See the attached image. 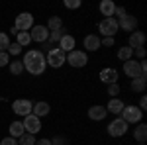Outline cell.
Segmentation results:
<instances>
[{
  "label": "cell",
  "instance_id": "8992f818",
  "mask_svg": "<svg viewBox=\"0 0 147 145\" xmlns=\"http://www.w3.org/2000/svg\"><path fill=\"white\" fill-rule=\"evenodd\" d=\"M98 32H100L102 37H114V35L120 32V28H118V22L114 18H104L98 24Z\"/></svg>",
  "mask_w": 147,
  "mask_h": 145
},
{
  "label": "cell",
  "instance_id": "6da1fadb",
  "mask_svg": "<svg viewBox=\"0 0 147 145\" xmlns=\"http://www.w3.org/2000/svg\"><path fill=\"white\" fill-rule=\"evenodd\" d=\"M22 65H24V71H28V73L34 75V77H39V75L45 73L47 61H45V55H43L41 49H30V51H26V55H24Z\"/></svg>",
  "mask_w": 147,
  "mask_h": 145
},
{
  "label": "cell",
  "instance_id": "d6986e66",
  "mask_svg": "<svg viewBox=\"0 0 147 145\" xmlns=\"http://www.w3.org/2000/svg\"><path fill=\"white\" fill-rule=\"evenodd\" d=\"M98 10L104 18H114V10H116V4H114L112 0H102L100 6H98Z\"/></svg>",
  "mask_w": 147,
  "mask_h": 145
},
{
  "label": "cell",
  "instance_id": "52a82bcc",
  "mask_svg": "<svg viewBox=\"0 0 147 145\" xmlns=\"http://www.w3.org/2000/svg\"><path fill=\"white\" fill-rule=\"evenodd\" d=\"M34 26H35V24H34V14H30V12H22V14L16 16L14 28H16L18 32H30Z\"/></svg>",
  "mask_w": 147,
  "mask_h": 145
},
{
  "label": "cell",
  "instance_id": "ba28073f",
  "mask_svg": "<svg viewBox=\"0 0 147 145\" xmlns=\"http://www.w3.org/2000/svg\"><path fill=\"white\" fill-rule=\"evenodd\" d=\"M32 108H34V102L28 100V98H18V100L12 102L14 114H16V116H22V118L30 116V114H32Z\"/></svg>",
  "mask_w": 147,
  "mask_h": 145
},
{
  "label": "cell",
  "instance_id": "7a4b0ae2",
  "mask_svg": "<svg viewBox=\"0 0 147 145\" xmlns=\"http://www.w3.org/2000/svg\"><path fill=\"white\" fill-rule=\"evenodd\" d=\"M45 61H47V67L61 69L65 63H67V53H65V51H61L59 47H53V49H49V51H47Z\"/></svg>",
  "mask_w": 147,
  "mask_h": 145
},
{
  "label": "cell",
  "instance_id": "f546056e",
  "mask_svg": "<svg viewBox=\"0 0 147 145\" xmlns=\"http://www.w3.org/2000/svg\"><path fill=\"white\" fill-rule=\"evenodd\" d=\"M120 92H122L120 82H116V84H108V94H110V98H118V96H120Z\"/></svg>",
  "mask_w": 147,
  "mask_h": 145
},
{
  "label": "cell",
  "instance_id": "ab89813d",
  "mask_svg": "<svg viewBox=\"0 0 147 145\" xmlns=\"http://www.w3.org/2000/svg\"><path fill=\"white\" fill-rule=\"evenodd\" d=\"M137 108H139L141 112L147 108V98H145V96H141V100H139V106H137Z\"/></svg>",
  "mask_w": 147,
  "mask_h": 145
},
{
  "label": "cell",
  "instance_id": "4dcf8cb0",
  "mask_svg": "<svg viewBox=\"0 0 147 145\" xmlns=\"http://www.w3.org/2000/svg\"><path fill=\"white\" fill-rule=\"evenodd\" d=\"M125 16H127V12H125L124 6H116V10H114V20L120 22V20H124Z\"/></svg>",
  "mask_w": 147,
  "mask_h": 145
},
{
  "label": "cell",
  "instance_id": "836d02e7",
  "mask_svg": "<svg viewBox=\"0 0 147 145\" xmlns=\"http://www.w3.org/2000/svg\"><path fill=\"white\" fill-rule=\"evenodd\" d=\"M51 145H69V141H67L65 135H55V137L51 139Z\"/></svg>",
  "mask_w": 147,
  "mask_h": 145
},
{
  "label": "cell",
  "instance_id": "f35d334b",
  "mask_svg": "<svg viewBox=\"0 0 147 145\" xmlns=\"http://www.w3.org/2000/svg\"><path fill=\"white\" fill-rule=\"evenodd\" d=\"M35 145H51L49 137H41V139H35Z\"/></svg>",
  "mask_w": 147,
  "mask_h": 145
},
{
  "label": "cell",
  "instance_id": "7c38bea8",
  "mask_svg": "<svg viewBox=\"0 0 147 145\" xmlns=\"http://www.w3.org/2000/svg\"><path fill=\"white\" fill-rule=\"evenodd\" d=\"M106 116H108V112H106V106H102V104H94L88 108V120L92 122H102V120H106Z\"/></svg>",
  "mask_w": 147,
  "mask_h": 145
},
{
  "label": "cell",
  "instance_id": "d590c367",
  "mask_svg": "<svg viewBox=\"0 0 147 145\" xmlns=\"http://www.w3.org/2000/svg\"><path fill=\"white\" fill-rule=\"evenodd\" d=\"M0 145H18V139H14V137H4L2 141H0Z\"/></svg>",
  "mask_w": 147,
  "mask_h": 145
},
{
  "label": "cell",
  "instance_id": "9a60e30c",
  "mask_svg": "<svg viewBox=\"0 0 147 145\" xmlns=\"http://www.w3.org/2000/svg\"><path fill=\"white\" fill-rule=\"evenodd\" d=\"M118 28H120L122 32H129V34H131V32H136V30H137V18H136V16H131V14H127L124 20L118 22Z\"/></svg>",
  "mask_w": 147,
  "mask_h": 145
},
{
  "label": "cell",
  "instance_id": "9c48e42d",
  "mask_svg": "<svg viewBox=\"0 0 147 145\" xmlns=\"http://www.w3.org/2000/svg\"><path fill=\"white\" fill-rule=\"evenodd\" d=\"M22 125H24V129H26V134L35 135V134L41 132V118H37V116H34V114H30V116L24 118Z\"/></svg>",
  "mask_w": 147,
  "mask_h": 145
},
{
  "label": "cell",
  "instance_id": "e575fe53",
  "mask_svg": "<svg viewBox=\"0 0 147 145\" xmlns=\"http://www.w3.org/2000/svg\"><path fill=\"white\" fill-rule=\"evenodd\" d=\"M10 65V55L6 51H0V67H8Z\"/></svg>",
  "mask_w": 147,
  "mask_h": 145
},
{
  "label": "cell",
  "instance_id": "d6a6232c",
  "mask_svg": "<svg viewBox=\"0 0 147 145\" xmlns=\"http://www.w3.org/2000/svg\"><path fill=\"white\" fill-rule=\"evenodd\" d=\"M80 6H82L80 0H65V8H69V10H77Z\"/></svg>",
  "mask_w": 147,
  "mask_h": 145
},
{
  "label": "cell",
  "instance_id": "ac0fdd59",
  "mask_svg": "<svg viewBox=\"0 0 147 145\" xmlns=\"http://www.w3.org/2000/svg\"><path fill=\"white\" fill-rule=\"evenodd\" d=\"M124 106H125V102L122 98H110L108 104H106V112H110L114 116H120L122 110H124Z\"/></svg>",
  "mask_w": 147,
  "mask_h": 145
},
{
  "label": "cell",
  "instance_id": "83f0119b",
  "mask_svg": "<svg viewBox=\"0 0 147 145\" xmlns=\"http://www.w3.org/2000/svg\"><path fill=\"white\" fill-rule=\"evenodd\" d=\"M18 145H35V135L24 134L22 137H18Z\"/></svg>",
  "mask_w": 147,
  "mask_h": 145
},
{
  "label": "cell",
  "instance_id": "277c9868",
  "mask_svg": "<svg viewBox=\"0 0 147 145\" xmlns=\"http://www.w3.org/2000/svg\"><path fill=\"white\" fill-rule=\"evenodd\" d=\"M106 129H108V135H110V137H124V135L127 134V129H129V125H127L120 116H116L112 122L108 123Z\"/></svg>",
  "mask_w": 147,
  "mask_h": 145
},
{
  "label": "cell",
  "instance_id": "d4e9b609",
  "mask_svg": "<svg viewBox=\"0 0 147 145\" xmlns=\"http://www.w3.org/2000/svg\"><path fill=\"white\" fill-rule=\"evenodd\" d=\"M16 43L20 47H28L32 43V37H30V32H18L16 34Z\"/></svg>",
  "mask_w": 147,
  "mask_h": 145
},
{
  "label": "cell",
  "instance_id": "cb8c5ba5",
  "mask_svg": "<svg viewBox=\"0 0 147 145\" xmlns=\"http://www.w3.org/2000/svg\"><path fill=\"white\" fill-rule=\"evenodd\" d=\"M129 86H131V90H134V92H143V90L147 88V80L143 77L131 78V84H129Z\"/></svg>",
  "mask_w": 147,
  "mask_h": 145
},
{
  "label": "cell",
  "instance_id": "8d00e7d4",
  "mask_svg": "<svg viewBox=\"0 0 147 145\" xmlns=\"http://www.w3.org/2000/svg\"><path fill=\"white\" fill-rule=\"evenodd\" d=\"M100 45H104V47H112L114 45V37H102Z\"/></svg>",
  "mask_w": 147,
  "mask_h": 145
},
{
  "label": "cell",
  "instance_id": "5b68a950",
  "mask_svg": "<svg viewBox=\"0 0 147 145\" xmlns=\"http://www.w3.org/2000/svg\"><path fill=\"white\" fill-rule=\"evenodd\" d=\"M67 63L73 69H82L88 63V55H86V51H82V49H73L71 53H67Z\"/></svg>",
  "mask_w": 147,
  "mask_h": 145
},
{
  "label": "cell",
  "instance_id": "2e32d148",
  "mask_svg": "<svg viewBox=\"0 0 147 145\" xmlns=\"http://www.w3.org/2000/svg\"><path fill=\"white\" fill-rule=\"evenodd\" d=\"M75 45H77V39H75L73 35L71 34H63V37L59 39L57 47H59L61 51H65V53H71V51L75 49Z\"/></svg>",
  "mask_w": 147,
  "mask_h": 145
},
{
  "label": "cell",
  "instance_id": "44dd1931",
  "mask_svg": "<svg viewBox=\"0 0 147 145\" xmlns=\"http://www.w3.org/2000/svg\"><path fill=\"white\" fill-rule=\"evenodd\" d=\"M134 139L139 143H145L147 141V125L145 123H137L136 129H134Z\"/></svg>",
  "mask_w": 147,
  "mask_h": 145
},
{
  "label": "cell",
  "instance_id": "1f68e13d",
  "mask_svg": "<svg viewBox=\"0 0 147 145\" xmlns=\"http://www.w3.org/2000/svg\"><path fill=\"white\" fill-rule=\"evenodd\" d=\"M6 53H8V55H20V53H22V47H20V45L16 43V41H14V43H10V47H8V51H6Z\"/></svg>",
  "mask_w": 147,
  "mask_h": 145
},
{
  "label": "cell",
  "instance_id": "30bf717a",
  "mask_svg": "<svg viewBox=\"0 0 147 145\" xmlns=\"http://www.w3.org/2000/svg\"><path fill=\"white\" fill-rule=\"evenodd\" d=\"M30 37H32V41H37V43L43 45L49 39V30H47L45 26H34L30 30Z\"/></svg>",
  "mask_w": 147,
  "mask_h": 145
},
{
  "label": "cell",
  "instance_id": "8fae6325",
  "mask_svg": "<svg viewBox=\"0 0 147 145\" xmlns=\"http://www.w3.org/2000/svg\"><path fill=\"white\" fill-rule=\"evenodd\" d=\"M124 73L129 78L143 77V75H141V65H139V61H136V59H129V61H125V63H124ZM143 78H145V77H143Z\"/></svg>",
  "mask_w": 147,
  "mask_h": 145
},
{
  "label": "cell",
  "instance_id": "4316f807",
  "mask_svg": "<svg viewBox=\"0 0 147 145\" xmlns=\"http://www.w3.org/2000/svg\"><path fill=\"white\" fill-rule=\"evenodd\" d=\"M8 67H10V73L14 75V77H20V75L24 73V65H22V61H18V59H16V61H10Z\"/></svg>",
  "mask_w": 147,
  "mask_h": 145
},
{
  "label": "cell",
  "instance_id": "3957f363",
  "mask_svg": "<svg viewBox=\"0 0 147 145\" xmlns=\"http://www.w3.org/2000/svg\"><path fill=\"white\" fill-rule=\"evenodd\" d=\"M120 118H122L127 125H137V123H141L143 112L139 110L137 106H127V104H125L124 110H122V114H120Z\"/></svg>",
  "mask_w": 147,
  "mask_h": 145
},
{
  "label": "cell",
  "instance_id": "e0dca14e",
  "mask_svg": "<svg viewBox=\"0 0 147 145\" xmlns=\"http://www.w3.org/2000/svg\"><path fill=\"white\" fill-rule=\"evenodd\" d=\"M82 45H84V51H98L102 45H100V37L98 35H94V34H90V35H86L84 39H82Z\"/></svg>",
  "mask_w": 147,
  "mask_h": 145
},
{
  "label": "cell",
  "instance_id": "7402d4cb",
  "mask_svg": "<svg viewBox=\"0 0 147 145\" xmlns=\"http://www.w3.org/2000/svg\"><path fill=\"white\" fill-rule=\"evenodd\" d=\"M8 132H10V137H14V139H18V137H22L24 134H26V129H24L22 122H12L10 125H8Z\"/></svg>",
  "mask_w": 147,
  "mask_h": 145
},
{
  "label": "cell",
  "instance_id": "f1b7e54d",
  "mask_svg": "<svg viewBox=\"0 0 147 145\" xmlns=\"http://www.w3.org/2000/svg\"><path fill=\"white\" fill-rule=\"evenodd\" d=\"M10 35L4 34V32H0V51H8V47H10Z\"/></svg>",
  "mask_w": 147,
  "mask_h": 145
},
{
  "label": "cell",
  "instance_id": "60d3db41",
  "mask_svg": "<svg viewBox=\"0 0 147 145\" xmlns=\"http://www.w3.org/2000/svg\"><path fill=\"white\" fill-rule=\"evenodd\" d=\"M139 145H145V143H139Z\"/></svg>",
  "mask_w": 147,
  "mask_h": 145
},
{
  "label": "cell",
  "instance_id": "484cf974",
  "mask_svg": "<svg viewBox=\"0 0 147 145\" xmlns=\"http://www.w3.org/2000/svg\"><path fill=\"white\" fill-rule=\"evenodd\" d=\"M131 57H134V49H131V47L124 45V47L118 49V59H120V61H124V63H125V61H129Z\"/></svg>",
  "mask_w": 147,
  "mask_h": 145
},
{
  "label": "cell",
  "instance_id": "ffe728a7",
  "mask_svg": "<svg viewBox=\"0 0 147 145\" xmlns=\"http://www.w3.org/2000/svg\"><path fill=\"white\" fill-rule=\"evenodd\" d=\"M49 112H51V106H49L47 102H35L34 108H32V114L37 116V118H45Z\"/></svg>",
  "mask_w": 147,
  "mask_h": 145
},
{
  "label": "cell",
  "instance_id": "603a6c76",
  "mask_svg": "<svg viewBox=\"0 0 147 145\" xmlns=\"http://www.w3.org/2000/svg\"><path fill=\"white\" fill-rule=\"evenodd\" d=\"M45 28L49 30V32H59V30H63V20H61L59 16H51Z\"/></svg>",
  "mask_w": 147,
  "mask_h": 145
},
{
  "label": "cell",
  "instance_id": "4fadbf2b",
  "mask_svg": "<svg viewBox=\"0 0 147 145\" xmlns=\"http://www.w3.org/2000/svg\"><path fill=\"white\" fill-rule=\"evenodd\" d=\"M147 41V37L143 32H139V30H136V32H131L129 34V39H127V47H131V49H139V47H143Z\"/></svg>",
  "mask_w": 147,
  "mask_h": 145
},
{
  "label": "cell",
  "instance_id": "74e56055",
  "mask_svg": "<svg viewBox=\"0 0 147 145\" xmlns=\"http://www.w3.org/2000/svg\"><path fill=\"white\" fill-rule=\"evenodd\" d=\"M134 53L137 55V59H139V61H143V59H145V47H139V49H134Z\"/></svg>",
  "mask_w": 147,
  "mask_h": 145
},
{
  "label": "cell",
  "instance_id": "5bb4252c",
  "mask_svg": "<svg viewBox=\"0 0 147 145\" xmlns=\"http://www.w3.org/2000/svg\"><path fill=\"white\" fill-rule=\"evenodd\" d=\"M118 78H120L118 71L112 69V67H106V69H102V71H100V80L104 82V84H116Z\"/></svg>",
  "mask_w": 147,
  "mask_h": 145
}]
</instances>
